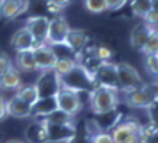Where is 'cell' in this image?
I'll use <instances>...</instances> for the list:
<instances>
[{"mask_svg":"<svg viewBox=\"0 0 158 143\" xmlns=\"http://www.w3.org/2000/svg\"><path fill=\"white\" fill-rule=\"evenodd\" d=\"M6 113L7 116L16 117V119H29L31 116V105L28 103H25L23 100H20L19 97H10L6 101Z\"/></svg>","mask_w":158,"mask_h":143,"instance_id":"ac0fdd59","label":"cell"},{"mask_svg":"<svg viewBox=\"0 0 158 143\" xmlns=\"http://www.w3.org/2000/svg\"><path fill=\"white\" fill-rule=\"evenodd\" d=\"M144 68L147 74L158 82V54L157 55H144Z\"/></svg>","mask_w":158,"mask_h":143,"instance_id":"4316f807","label":"cell"},{"mask_svg":"<svg viewBox=\"0 0 158 143\" xmlns=\"http://www.w3.org/2000/svg\"><path fill=\"white\" fill-rule=\"evenodd\" d=\"M34 58L36 62V67L39 71H45V70H52L55 62L58 59V54L54 51L52 46H49L47 43H41L35 48L34 51Z\"/></svg>","mask_w":158,"mask_h":143,"instance_id":"7c38bea8","label":"cell"},{"mask_svg":"<svg viewBox=\"0 0 158 143\" xmlns=\"http://www.w3.org/2000/svg\"><path fill=\"white\" fill-rule=\"evenodd\" d=\"M125 5H128V0H106L107 12H118Z\"/></svg>","mask_w":158,"mask_h":143,"instance_id":"836d02e7","label":"cell"},{"mask_svg":"<svg viewBox=\"0 0 158 143\" xmlns=\"http://www.w3.org/2000/svg\"><path fill=\"white\" fill-rule=\"evenodd\" d=\"M70 25H68L67 19L58 14L54 16L52 19H49V26H48V36H47V45L49 46H64L67 35L70 32Z\"/></svg>","mask_w":158,"mask_h":143,"instance_id":"52a82bcc","label":"cell"},{"mask_svg":"<svg viewBox=\"0 0 158 143\" xmlns=\"http://www.w3.org/2000/svg\"><path fill=\"white\" fill-rule=\"evenodd\" d=\"M60 78H61V88H67L76 93H90L96 87L93 74L87 71L84 67H81L80 64H77L68 74Z\"/></svg>","mask_w":158,"mask_h":143,"instance_id":"7a4b0ae2","label":"cell"},{"mask_svg":"<svg viewBox=\"0 0 158 143\" xmlns=\"http://www.w3.org/2000/svg\"><path fill=\"white\" fill-rule=\"evenodd\" d=\"M94 54H96V58L100 62H110L113 58V51L110 48L105 46V45L94 46Z\"/></svg>","mask_w":158,"mask_h":143,"instance_id":"f546056e","label":"cell"},{"mask_svg":"<svg viewBox=\"0 0 158 143\" xmlns=\"http://www.w3.org/2000/svg\"><path fill=\"white\" fill-rule=\"evenodd\" d=\"M55 100H57L58 109L71 116L78 114L80 110L83 109V101L81 97H80V93L67 90V88H61L58 91V94L55 95Z\"/></svg>","mask_w":158,"mask_h":143,"instance_id":"9c48e42d","label":"cell"},{"mask_svg":"<svg viewBox=\"0 0 158 143\" xmlns=\"http://www.w3.org/2000/svg\"><path fill=\"white\" fill-rule=\"evenodd\" d=\"M155 29H157V30H158V26H157V28H155Z\"/></svg>","mask_w":158,"mask_h":143,"instance_id":"ab89813d","label":"cell"},{"mask_svg":"<svg viewBox=\"0 0 158 143\" xmlns=\"http://www.w3.org/2000/svg\"><path fill=\"white\" fill-rule=\"evenodd\" d=\"M28 0H0V18L6 20L16 19L28 10Z\"/></svg>","mask_w":158,"mask_h":143,"instance_id":"4fadbf2b","label":"cell"},{"mask_svg":"<svg viewBox=\"0 0 158 143\" xmlns=\"http://www.w3.org/2000/svg\"><path fill=\"white\" fill-rule=\"evenodd\" d=\"M76 65H77V61L74 58L58 57V59H57V62H55V65H54L52 70L57 72L60 77H62V75H65V74H68Z\"/></svg>","mask_w":158,"mask_h":143,"instance_id":"cb8c5ba5","label":"cell"},{"mask_svg":"<svg viewBox=\"0 0 158 143\" xmlns=\"http://www.w3.org/2000/svg\"><path fill=\"white\" fill-rule=\"evenodd\" d=\"M152 29L154 28L148 26V25L144 23V22L135 25L134 28H132V30H131V35H129L131 46L134 48V49H136V51H141V49L144 48V45L147 43V41H148Z\"/></svg>","mask_w":158,"mask_h":143,"instance_id":"e0dca14e","label":"cell"},{"mask_svg":"<svg viewBox=\"0 0 158 143\" xmlns=\"http://www.w3.org/2000/svg\"><path fill=\"white\" fill-rule=\"evenodd\" d=\"M139 143H158V126L148 123L139 130Z\"/></svg>","mask_w":158,"mask_h":143,"instance_id":"603a6c76","label":"cell"},{"mask_svg":"<svg viewBox=\"0 0 158 143\" xmlns=\"http://www.w3.org/2000/svg\"><path fill=\"white\" fill-rule=\"evenodd\" d=\"M71 2H73V0H48V3L54 5L55 7H58L60 10L64 9V7H67V6L70 5Z\"/></svg>","mask_w":158,"mask_h":143,"instance_id":"d590c367","label":"cell"},{"mask_svg":"<svg viewBox=\"0 0 158 143\" xmlns=\"http://www.w3.org/2000/svg\"><path fill=\"white\" fill-rule=\"evenodd\" d=\"M145 110H147V114H148L149 123L158 126V98H155Z\"/></svg>","mask_w":158,"mask_h":143,"instance_id":"4dcf8cb0","label":"cell"},{"mask_svg":"<svg viewBox=\"0 0 158 143\" xmlns=\"http://www.w3.org/2000/svg\"><path fill=\"white\" fill-rule=\"evenodd\" d=\"M93 78H94V82H96V87H107V88L119 91L116 64H113V62H102L100 65L93 71Z\"/></svg>","mask_w":158,"mask_h":143,"instance_id":"ba28073f","label":"cell"},{"mask_svg":"<svg viewBox=\"0 0 158 143\" xmlns=\"http://www.w3.org/2000/svg\"><path fill=\"white\" fill-rule=\"evenodd\" d=\"M16 68L23 72H35L39 71L35 62L32 51H25V52H18L16 55Z\"/></svg>","mask_w":158,"mask_h":143,"instance_id":"44dd1931","label":"cell"},{"mask_svg":"<svg viewBox=\"0 0 158 143\" xmlns=\"http://www.w3.org/2000/svg\"><path fill=\"white\" fill-rule=\"evenodd\" d=\"M157 98V93L147 84H142L138 88L123 91V101L131 109H147Z\"/></svg>","mask_w":158,"mask_h":143,"instance_id":"5b68a950","label":"cell"},{"mask_svg":"<svg viewBox=\"0 0 158 143\" xmlns=\"http://www.w3.org/2000/svg\"><path fill=\"white\" fill-rule=\"evenodd\" d=\"M157 98H158V93H157Z\"/></svg>","mask_w":158,"mask_h":143,"instance_id":"60d3db41","label":"cell"},{"mask_svg":"<svg viewBox=\"0 0 158 143\" xmlns=\"http://www.w3.org/2000/svg\"><path fill=\"white\" fill-rule=\"evenodd\" d=\"M89 104L91 111L97 116L112 113L119 104V91L97 85L89 93Z\"/></svg>","mask_w":158,"mask_h":143,"instance_id":"6da1fadb","label":"cell"},{"mask_svg":"<svg viewBox=\"0 0 158 143\" xmlns=\"http://www.w3.org/2000/svg\"><path fill=\"white\" fill-rule=\"evenodd\" d=\"M35 87H36L39 98L55 97L58 91L61 90V78L54 70H45V71H41V75L35 82Z\"/></svg>","mask_w":158,"mask_h":143,"instance_id":"8992f818","label":"cell"},{"mask_svg":"<svg viewBox=\"0 0 158 143\" xmlns=\"http://www.w3.org/2000/svg\"><path fill=\"white\" fill-rule=\"evenodd\" d=\"M6 116H7V113H6V100L0 95V121L5 120Z\"/></svg>","mask_w":158,"mask_h":143,"instance_id":"8d00e7d4","label":"cell"},{"mask_svg":"<svg viewBox=\"0 0 158 143\" xmlns=\"http://www.w3.org/2000/svg\"><path fill=\"white\" fill-rule=\"evenodd\" d=\"M141 52L144 55H157L158 54V30L152 29V32L149 35L148 41L144 45V48L141 49Z\"/></svg>","mask_w":158,"mask_h":143,"instance_id":"83f0119b","label":"cell"},{"mask_svg":"<svg viewBox=\"0 0 158 143\" xmlns=\"http://www.w3.org/2000/svg\"><path fill=\"white\" fill-rule=\"evenodd\" d=\"M90 143H115L110 132H99L90 137Z\"/></svg>","mask_w":158,"mask_h":143,"instance_id":"1f68e13d","label":"cell"},{"mask_svg":"<svg viewBox=\"0 0 158 143\" xmlns=\"http://www.w3.org/2000/svg\"><path fill=\"white\" fill-rule=\"evenodd\" d=\"M129 6L134 16L144 19L145 14L152 9V0H132Z\"/></svg>","mask_w":158,"mask_h":143,"instance_id":"d4e9b609","label":"cell"},{"mask_svg":"<svg viewBox=\"0 0 158 143\" xmlns=\"http://www.w3.org/2000/svg\"><path fill=\"white\" fill-rule=\"evenodd\" d=\"M5 143H26V142L19 140V139H10V140H7V142H5Z\"/></svg>","mask_w":158,"mask_h":143,"instance_id":"74e56055","label":"cell"},{"mask_svg":"<svg viewBox=\"0 0 158 143\" xmlns=\"http://www.w3.org/2000/svg\"><path fill=\"white\" fill-rule=\"evenodd\" d=\"M13 67V64L10 61V58L5 54H0V77L3 75L6 71H9L10 68Z\"/></svg>","mask_w":158,"mask_h":143,"instance_id":"e575fe53","label":"cell"},{"mask_svg":"<svg viewBox=\"0 0 158 143\" xmlns=\"http://www.w3.org/2000/svg\"><path fill=\"white\" fill-rule=\"evenodd\" d=\"M144 23H147L151 28H157L158 26V10L151 9L148 13L144 16Z\"/></svg>","mask_w":158,"mask_h":143,"instance_id":"d6a6232c","label":"cell"},{"mask_svg":"<svg viewBox=\"0 0 158 143\" xmlns=\"http://www.w3.org/2000/svg\"><path fill=\"white\" fill-rule=\"evenodd\" d=\"M139 130L141 124L135 119H123L110 130V134L115 143H139Z\"/></svg>","mask_w":158,"mask_h":143,"instance_id":"3957f363","label":"cell"},{"mask_svg":"<svg viewBox=\"0 0 158 143\" xmlns=\"http://www.w3.org/2000/svg\"><path fill=\"white\" fill-rule=\"evenodd\" d=\"M86 10H89L90 13L100 14L107 12V6H106V0H83Z\"/></svg>","mask_w":158,"mask_h":143,"instance_id":"f1b7e54d","label":"cell"},{"mask_svg":"<svg viewBox=\"0 0 158 143\" xmlns=\"http://www.w3.org/2000/svg\"><path fill=\"white\" fill-rule=\"evenodd\" d=\"M45 127H47L48 143H70L77 134L76 126H65V124H55L45 121Z\"/></svg>","mask_w":158,"mask_h":143,"instance_id":"30bf717a","label":"cell"},{"mask_svg":"<svg viewBox=\"0 0 158 143\" xmlns=\"http://www.w3.org/2000/svg\"><path fill=\"white\" fill-rule=\"evenodd\" d=\"M87 43H89V35H87L86 30H83V29H70L64 46H67L74 54H80L84 48H87Z\"/></svg>","mask_w":158,"mask_h":143,"instance_id":"2e32d148","label":"cell"},{"mask_svg":"<svg viewBox=\"0 0 158 143\" xmlns=\"http://www.w3.org/2000/svg\"><path fill=\"white\" fill-rule=\"evenodd\" d=\"M48 26L49 19L47 16H31L26 19L25 28L29 30V34L34 36L38 45L47 43V36H48Z\"/></svg>","mask_w":158,"mask_h":143,"instance_id":"8fae6325","label":"cell"},{"mask_svg":"<svg viewBox=\"0 0 158 143\" xmlns=\"http://www.w3.org/2000/svg\"><path fill=\"white\" fill-rule=\"evenodd\" d=\"M20 87H22V80L19 70L16 67H12L9 71H6L0 77V88L7 91H18Z\"/></svg>","mask_w":158,"mask_h":143,"instance_id":"ffe728a7","label":"cell"},{"mask_svg":"<svg viewBox=\"0 0 158 143\" xmlns=\"http://www.w3.org/2000/svg\"><path fill=\"white\" fill-rule=\"evenodd\" d=\"M26 143H48L47 127L42 119H34L25 129Z\"/></svg>","mask_w":158,"mask_h":143,"instance_id":"9a60e30c","label":"cell"},{"mask_svg":"<svg viewBox=\"0 0 158 143\" xmlns=\"http://www.w3.org/2000/svg\"><path fill=\"white\" fill-rule=\"evenodd\" d=\"M10 45L16 52H25V51H34L35 48L38 46L36 41L34 39V36L29 34V30L26 28L18 29L13 34L12 39H10Z\"/></svg>","mask_w":158,"mask_h":143,"instance_id":"5bb4252c","label":"cell"},{"mask_svg":"<svg viewBox=\"0 0 158 143\" xmlns=\"http://www.w3.org/2000/svg\"><path fill=\"white\" fill-rule=\"evenodd\" d=\"M16 97H19L20 100H23L25 103H28L29 105H32L35 101L39 98L36 87L34 85H22L16 93Z\"/></svg>","mask_w":158,"mask_h":143,"instance_id":"484cf974","label":"cell"},{"mask_svg":"<svg viewBox=\"0 0 158 143\" xmlns=\"http://www.w3.org/2000/svg\"><path fill=\"white\" fill-rule=\"evenodd\" d=\"M55 109H58L55 97L38 98L34 104L31 105V116H32V119H45Z\"/></svg>","mask_w":158,"mask_h":143,"instance_id":"d6986e66","label":"cell"},{"mask_svg":"<svg viewBox=\"0 0 158 143\" xmlns=\"http://www.w3.org/2000/svg\"><path fill=\"white\" fill-rule=\"evenodd\" d=\"M45 121H49V123H55V124H65V126H76V120H74V116L68 114L65 111H62L60 109H55L51 113L45 117Z\"/></svg>","mask_w":158,"mask_h":143,"instance_id":"7402d4cb","label":"cell"},{"mask_svg":"<svg viewBox=\"0 0 158 143\" xmlns=\"http://www.w3.org/2000/svg\"><path fill=\"white\" fill-rule=\"evenodd\" d=\"M152 9L158 10V0H152Z\"/></svg>","mask_w":158,"mask_h":143,"instance_id":"f35d334b","label":"cell"},{"mask_svg":"<svg viewBox=\"0 0 158 143\" xmlns=\"http://www.w3.org/2000/svg\"><path fill=\"white\" fill-rule=\"evenodd\" d=\"M116 74H118L119 91H129L145 84L144 78L141 77L138 70L128 62H118L116 64Z\"/></svg>","mask_w":158,"mask_h":143,"instance_id":"277c9868","label":"cell"}]
</instances>
